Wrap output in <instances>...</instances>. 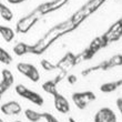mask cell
<instances>
[{
  "mask_svg": "<svg viewBox=\"0 0 122 122\" xmlns=\"http://www.w3.org/2000/svg\"><path fill=\"white\" fill-rule=\"evenodd\" d=\"M122 64V56L121 53L119 55H116L113 56L112 58H110L109 60H106V61H102L101 63L97 64V66H93V67L90 68H87L84 69L81 74L83 77H87L89 74H91L92 72H97V71H108L112 68H116V67H121Z\"/></svg>",
  "mask_w": 122,
  "mask_h": 122,
  "instance_id": "cell-1",
  "label": "cell"
},
{
  "mask_svg": "<svg viewBox=\"0 0 122 122\" xmlns=\"http://www.w3.org/2000/svg\"><path fill=\"white\" fill-rule=\"evenodd\" d=\"M15 91H16L17 94L19 97L28 100V101H30V102L36 104V106H39V107L43 106V102H45V101H43V98H42L38 92L28 89L26 86L18 84V86H16V88H15Z\"/></svg>",
  "mask_w": 122,
  "mask_h": 122,
  "instance_id": "cell-2",
  "label": "cell"
},
{
  "mask_svg": "<svg viewBox=\"0 0 122 122\" xmlns=\"http://www.w3.org/2000/svg\"><path fill=\"white\" fill-rule=\"evenodd\" d=\"M72 101L74 106L79 110H84L91 102H93L97 99L96 94L92 91H81V92H74L72 93Z\"/></svg>",
  "mask_w": 122,
  "mask_h": 122,
  "instance_id": "cell-3",
  "label": "cell"
},
{
  "mask_svg": "<svg viewBox=\"0 0 122 122\" xmlns=\"http://www.w3.org/2000/svg\"><path fill=\"white\" fill-rule=\"evenodd\" d=\"M41 17L39 16L37 12L32 11L31 13H29L28 16L23 17L17 22L16 25V31L19 32V33H27L31 29L32 27L35 26L36 23L38 22V20L40 19Z\"/></svg>",
  "mask_w": 122,
  "mask_h": 122,
  "instance_id": "cell-4",
  "label": "cell"
},
{
  "mask_svg": "<svg viewBox=\"0 0 122 122\" xmlns=\"http://www.w3.org/2000/svg\"><path fill=\"white\" fill-rule=\"evenodd\" d=\"M17 70L20 73L28 78L32 82H38L40 80V73H39L38 69L33 66L32 63H28V62H19L17 64Z\"/></svg>",
  "mask_w": 122,
  "mask_h": 122,
  "instance_id": "cell-5",
  "label": "cell"
},
{
  "mask_svg": "<svg viewBox=\"0 0 122 122\" xmlns=\"http://www.w3.org/2000/svg\"><path fill=\"white\" fill-rule=\"evenodd\" d=\"M94 122H117V116L113 112V110L110 108H101L98 112L94 114L93 118Z\"/></svg>",
  "mask_w": 122,
  "mask_h": 122,
  "instance_id": "cell-6",
  "label": "cell"
},
{
  "mask_svg": "<svg viewBox=\"0 0 122 122\" xmlns=\"http://www.w3.org/2000/svg\"><path fill=\"white\" fill-rule=\"evenodd\" d=\"M53 104H55L56 110L62 114H67L70 112V103L67 98L62 96L61 93L58 92L53 96Z\"/></svg>",
  "mask_w": 122,
  "mask_h": 122,
  "instance_id": "cell-7",
  "label": "cell"
},
{
  "mask_svg": "<svg viewBox=\"0 0 122 122\" xmlns=\"http://www.w3.org/2000/svg\"><path fill=\"white\" fill-rule=\"evenodd\" d=\"M0 110L6 116H18L22 112V108L17 101H9V102L3 103Z\"/></svg>",
  "mask_w": 122,
  "mask_h": 122,
  "instance_id": "cell-8",
  "label": "cell"
},
{
  "mask_svg": "<svg viewBox=\"0 0 122 122\" xmlns=\"http://www.w3.org/2000/svg\"><path fill=\"white\" fill-rule=\"evenodd\" d=\"M62 79V74H60L59 77H57L53 80H48L46 81L45 83L42 84V89L46 91L47 93L51 94V96H55L56 93H58V90H57V84L58 82Z\"/></svg>",
  "mask_w": 122,
  "mask_h": 122,
  "instance_id": "cell-9",
  "label": "cell"
},
{
  "mask_svg": "<svg viewBox=\"0 0 122 122\" xmlns=\"http://www.w3.org/2000/svg\"><path fill=\"white\" fill-rule=\"evenodd\" d=\"M122 86V80H117L112 81V82H106L100 86V91L103 93H110V92H114L116 90H118L119 88H121Z\"/></svg>",
  "mask_w": 122,
  "mask_h": 122,
  "instance_id": "cell-10",
  "label": "cell"
},
{
  "mask_svg": "<svg viewBox=\"0 0 122 122\" xmlns=\"http://www.w3.org/2000/svg\"><path fill=\"white\" fill-rule=\"evenodd\" d=\"M15 35H16V32L12 28H10V27H7V26H1L0 25V36L5 39V41L6 42H11L15 38Z\"/></svg>",
  "mask_w": 122,
  "mask_h": 122,
  "instance_id": "cell-11",
  "label": "cell"
},
{
  "mask_svg": "<svg viewBox=\"0 0 122 122\" xmlns=\"http://www.w3.org/2000/svg\"><path fill=\"white\" fill-rule=\"evenodd\" d=\"M31 51V45H27L25 42H19L13 47V52L17 56H25L30 53Z\"/></svg>",
  "mask_w": 122,
  "mask_h": 122,
  "instance_id": "cell-12",
  "label": "cell"
},
{
  "mask_svg": "<svg viewBox=\"0 0 122 122\" xmlns=\"http://www.w3.org/2000/svg\"><path fill=\"white\" fill-rule=\"evenodd\" d=\"M25 116L30 122H39L42 120V112H38L32 109L25 110Z\"/></svg>",
  "mask_w": 122,
  "mask_h": 122,
  "instance_id": "cell-13",
  "label": "cell"
},
{
  "mask_svg": "<svg viewBox=\"0 0 122 122\" xmlns=\"http://www.w3.org/2000/svg\"><path fill=\"white\" fill-rule=\"evenodd\" d=\"M0 16L2 18L3 20H6V21H11L13 19V13L12 11L6 6V5H3V3L0 2Z\"/></svg>",
  "mask_w": 122,
  "mask_h": 122,
  "instance_id": "cell-14",
  "label": "cell"
},
{
  "mask_svg": "<svg viewBox=\"0 0 122 122\" xmlns=\"http://www.w3.org/2000/svg\"><path fill=\"white\" fill-rule=\"evenodd\" d=\"M1 81H3L5 83H7L9 87H12L13 82H15V78H13V74L12 72L8 69H3L1 71Z\"/></svg>",
  "mask_w": 122,
  "mask_h": 122,
  "instance_id": "cell-15",
  "label": "cell"
},
{
  "mask_svg": "<svg viewBox=\"0 0 122 122\" xmlns=\"http://www.w3.org/2000/svg\"><path fill=\"white\" fill-rule=\"evenodd\" d=\"M0 62L3 64H6V66H8V64H10L12 62V57H11V55H10L7 50H5L2 47H0Z\"/></svg>",
  "mask_w": 122,
  "mask_h": 122,
  "instance_id": "cell-16",
  "label": "cell"
},
{
  "mask_svg": "<svg viewBox=\"0 0 122 122\" xmlns=\"http://www.w3.org/2000/svg\"><path fill=\"white\" fill-rule=\"evenodd\" d=\"M40 63H41L42 69H45L46 71H53V70H57V69H58L56 64H53L52 62L47 60V59H42Z\"/></svg>",
  "mask_w": 122,
  "mask_h": 122,
  "instance_id": "cell-17",
  "label": "cell"
},
{
  "mask_svg": "<svg viewBox=\"0 0 122 122\" xmlns=\"http://www.w3.org/2000/svg\"><path fill=\"white\" fill-rule=\"evenodd\" d=\"M42 120H46V122H60L53 114L49 112H42Z\"/></svg>",
  "mask_w": 122,
  "mask_h": 122,
  "instance_id": "cell-18",
  "label": "cell"
},
{
  "mask_svg": "<svg viewBox=\"0 0 122 122\" xmlns=\"http://www.w3.org/2000/svg\"><path fill=\"white\" fill-rule=\"evenodd\" d=\"M10 88H11V87H9V86H8L7 83H5L3 81H0V100H1L2 96L7 92V91L9 90Z\"/></svg>",
  "mask_w": 122,
  "mask_h": 122,
  "instance_id": "cell-19",
  "label": "cell"
},
{
  "mask_svg": "<svg viewBox=\"0 0 122 122\" xmlns=\"http://www.w3.org/2000/svg\"><path fill=\"white\" fill-rule=\"evenodd\" d=\"M67 81H68V83L74 84L78 81V78H77L76 74H69V76L67 77Z\"/></svg>",
  "mask_w": 122,
  "mask_h": 122,
  "instance_id": "cell-20",
  "label": "cell"
},
{
  "mask_svg": "<svg viewBox=\"0 0 122 122\" xmlns=\"http://www.w3.org/2000/svg\"><path fill=\"white\" fill-rule=\"evenodd\" d=\"M117 108H118V110L120 111V113L122 112V98L121 97H119L118 99H117Z\"/></svg>",
  "mask_w": 122,
  "mask_h": 122,
  "instance_id": "cell-21",
  "label": "cell"
},
{
  "mask_svg": "<svg viewBox=\"0 0 122 122\" xmlns=\"http://www.w3.org/2000/svg\"><path fill=\"white\" fill-rule=\"evenodd\" d=\"M7 1L9 3H12V5H18V3H22L26 0H7Z\"/></svg>",
  "mask_w": 122,
  "mask_h": 122,
  "instance_id": "cell-22",
  "label": "cell"
},
{
  "mask_svg": "<svg viewBox=\"0 0 122 122\" xmlns=\"http://www.w3.org/2000/svg\"><path fill=\"white\" fill-rule=\"evenodd\" d=\"M69 122H77V121H76L73 118H69Z\"/></svg>",
  "mask_w": 122,
  "mask_h": 122,
  "instance_id": "cell-23",
  "label": "cell"
},
{
  "mask_svg": "<svg viewBox=\"0 0 122 122\" xmlns=\"http://www.w3.org/2000/svg\"><path fill=\"white\" fill-rule=\"evenodd\" d=\"M0 122H5V121H3V120L1 119V118H0Z\"/></svg>",
  "mask_w": 122,
  "mask_h": 122,
  "instance_id": "cell-24",
  "label": "cell"
},
{
  "mask_svg": "<svg viewBox=\"0 0 122 122\" xmlns=\"http://www.w3.org/2000/svg\"><path fill=\"white\" fill-rule=\"evenodd\" d=\"M15 122H22V121H15Z\"/></svg>",
  "mask_w": 122,
  "mask_h": 122,
  "instance_id": "cell-25",
  "label": "cell"
}]
</instances>
